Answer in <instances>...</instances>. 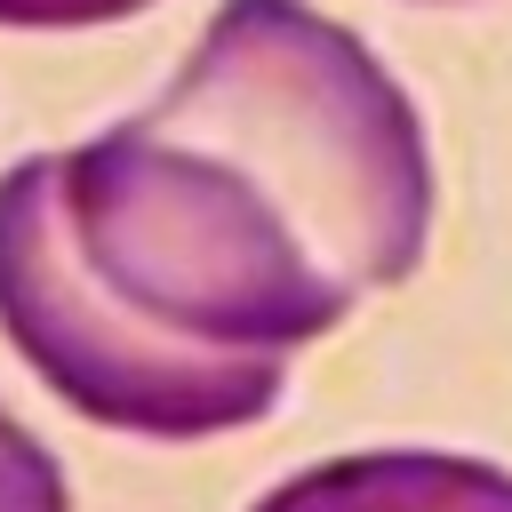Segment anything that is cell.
I'll return each mask as SVG.
<instances>
[{"label":"cell","mask_w":512,"mask_h":512,"mask_svg":"<svg viewBox=\"0 0 512 512\" xmlns=\"http://www.w3.org/2000/svg\"><path fill=\"white\" fill-rule=\"evenodd\" d=\"M152 120L232 152L352 288H400L432 248V136L384 56L312 0H216Z\"/></svg>","instance_id":"6da1fadb"},{"label":"cell","mask_w":512,"mask_h":512,"mask_svg":"<svg viewBox=\"0 0 512 512\" xmlns=\"http://www.w3.org/2000/svg\"><path fill=\"white\" fill-rule=\"evenodd\" d=\"M248 512H512V472L456 448H352L288 472Z\"/></svg>","instance_id":"7a4b0ae2"},{"label":"cell","mask_w":512,"mask_h":512,"mask_svg":"<svg viewBox=\"0 0 512 512\" xmlns=\"http://www.w3.org/2000/svg\"><path fill=\"white\" fill-rule=\"evenodd\" d=\"M0 512H72V488H64V464L0 408Z\"/></svg>","instance_id":"3957f363"},{"label":"cell","mask_w":512,"mask_h":512,"mask_svg":"<svg viewBox=\"0 0 512 512\" xmlns=\"http://www.w3.org/2000/svg\"><path fill=\"white\" fill-rule=\"evenodd\" d=\"M152 0H0V32H88V24H120Z\"/></svg>","instance_id":"277c9868"},{"label":"cell","mask_w":512,"mask_h":512,"mask_svg":"<svg viewBox=\"0 0 512 512\" xmlns=\"http://www.w3.org/2000/svg\"><path fill=\"white\" fill-rule=\"evenodd\" d=\"M440 8H456V0H440Z\"/></svg>","instance_id":"5b68a950"}]
</instances>
